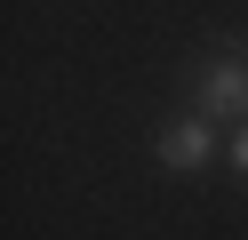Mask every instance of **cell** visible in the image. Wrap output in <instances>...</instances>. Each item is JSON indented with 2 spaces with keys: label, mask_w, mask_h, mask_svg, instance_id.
Returning <instances> with one entry per match:
<instances>
[{
  "label": "cell",
  "mask_w": 248,
  "mask_h": 240,
  "mask_svg": "<svg viewBox=\"0 0 248 240\" xmlns=\"http://www.w3.org/2000/svg\"><path fill=\"white\" fill-rule=\"evenodd\" d=\"M192 112L208 128L216 120H232V128L248 120V40H216L208 56L192 64Z\"/></svg>",
  "instance_id": "1"
},
{
  "label": "cell",
  "mask_w": 248,
  "mask_h": 240,
  "mask_svg": "<svg viewBox=\"0 0 248 240\" xmlns=\"http://www.w3.org/2000/svg\"><path fill=\"white\" fill-rule=\"evenodd\" d=\"M152 152H160V168H176V176H200L216 160V128L200 120V112H176V120L152 136Z\"/></svg>",
  "instance_id": "2"
},
{
  "label": "cell",
  "mask_w": 248,
  "mask_h": 240,
  "mask_svg": "<svg viewBox=\"0 0 248 240\" xmlns=\"http://www.w3.org/2000/svg\"><path fill=\"white\" fill-rule=\"evenodd\" d=\"M224 160H232V168H240V184H248V120L232 128V144H224Z\"/></svg>",
  "instance_id": "3"
}]
</instances>
